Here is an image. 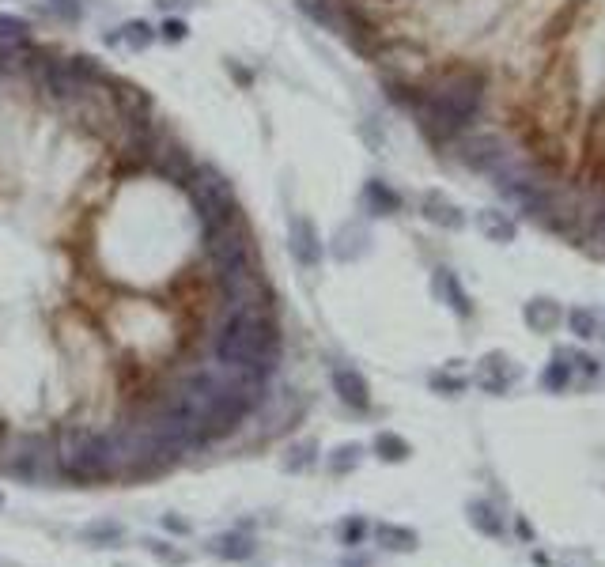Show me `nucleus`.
Returning a JSON list of instances; mask_svg holds the SVG:
<instances>
[{"instance_id": "f257e3e1", "label": "nucleus", "mask_w": 605, "mask_h": 567, "mask_svg": "<svg viewBox=\"0 0 605 567\" xmlns=\"http://www.w3.org/2000/svg\"><path fill=\"white\" fill-rule=\"evenodd\" d=\"M212 352H216V363H224V367H239V371L269 378V371L280 360V329L273 314L269 310H231L216 333Z\"/></svg>"}, {"instance_id": "f03ea898", "label": "nucleus", "mask_w": 605, "mask_h": 567, "mask_svg": "<svg viewBox=\"0 0 605 567\" xmlns=\"http://www.w3.org/2000/svg\"><path fill=\"white\" fill-rule=\"evenodd\" d=\"M484 95V80L477 72H447L443 80H435L432 91L420 99L416 106V118H420V129L435 140H447L454 133H462L477 106H481Z\"/></svg>"}, {"instance_id": "7ed1b4c3", "label": "nucleus", "mask_w": 605, "mask_h": 567, "mask_svg": "<svg viewBox=\"0 0 605 567\" xmlns=\"http://www.w3.org/2000/svg\"><path fill=\"white\" fill-rule=\"evenodd\" d=\"M57 469L69 481H106L121 477V450L114 435H99L87 428H69L57 443Z\"/></svg>"}, {"instance_id": "20e7f679", "label": "nucleus", "mask_w": 605, "mask_h": 567, "mask_svg": "<svg viewBox=\"0 0 605 567\" xmlns=\"http://www.w3.org/2000/svg\"><path fill=\"white\" fill-rule=\"evenodd\" d=\"M205 250L208 261H212V276H216L220 288L231 284V280H239V276L254 273V250H250V235H246L239 216L220 227H208Z\"/></svg>"}, {"instance_id": "39448f33", "label": "nucleus", "mask_w": 605, "mask_h": 567, "mask_svg": "<svg viewBox=\"0 0 605 567\" xmlns=\"http://www.w3.org/2000/svg\"><path fill=\"white\" fill-rule=\"evenodd\" d=\"M190 201L197 208V216H201V224L208 227H220L227 220H235L239 216V205H235V189L227 182L224 174L216 171V167H197L190 178Z\"/></svg>"}, {"instance_id": "423d86ee", "label": "nucleus", "mask_w": 605, "mask_h": 567, "mask_svg": "<svg viewBox=\"0 0 605 567\" xmlns=\"http://www.w3.org/2000/svg\"><path fill=\"white\" fill-rule=\"evenodd\" d=\"M8 473H16L19 481L27 484H50L61 473L57 469V450L42 435H27V439H19L16 454L8 462Z\"/></svg>"}, {"instance_id": "0eeeda50", "label": "nucleus", "mask_w": 605, "mask_h": 567, "mask_svg": "<svg viewBox=\"0 0 605 567\" xmlns=\"http://www.w3.org/2000/svg\"><path fill=\"white\" fill-rule=\"evenodd\" d=\"M458 159L481 174H500L511 163V152H507V144L500 137L477 133V137H466L458 144Z\"/></svg>"}, {"instance_id": "6e6552de", "label": "nucleus", "mask_w": 605, "mask_h": 567, "mask_svg": "<svg viewBox=\"0 0 605 567\" xmlns=\"http://www.w3.org/2000/svg\"><path fill=\"white\" fill-rule=\"evenodd\" d=\"M148 163H152V171H156L159 178H167V182H174V186H190L193 171H197L190 152H186L182 144L167 140V137H156L152 152H148Z\"/></svg>"}, {"instance_id": "1a4fd4ad", "label": "nucleus", "mask_w": 605, "mask_h": 567, "mask_svg": "<svg viewBox=\"0 0 605 567\" xmlns=\"http://www.w3.org/2000/svg\"><path fill=\"white\" fill-rule=\"evenodd\" d=\"M288 246H292V258L303 269H318L322 265V239H318V227L307 216H292L288 224Z\"/></svg>"}, {"instance_id": "9d476101", "label": "nucleus", "mask_w": 605, "mask_h": 567, "mask_svg": "<svg viewBox=\"0 0 605 567\" xmlns=\"http://www.w3.org/2000/svg\"><path fill=\"white\" fill-rule=\"evenodd\" d=\"M519 363L511 360V356H503V352H488L477 367V382H481L488 394H507L515 382H519Z\"/></svg>"}, {"instance_id": "9b49d317", "label": "nucleus", "mask_w": 605, "mask_h": 567, "mask_svg": "<svg viewBox=\"0 0 605 567\" xmlns=\"http://www.w3.org/2000/svg\"><path fill=\"white\" fill-rule=\"evenodd\" d=\"M333 394L345 401L348 409L367 413L371 409V386L356 367H333Z\"/></svg>"}, {"instance_id": "f8f14e48", "label": "nucleus", "mask_w": 605, "mask_h": 567, "mask_svg": "<svg viewBox=\"0 0 605 567\" xmlns=\"http://www.w3.org/2000/svg\"><path fill=\"white\" fill-rule=\"evenodd\" d=\"M420 212H424V220H432L435 227H447V231H458V227H466V216H462V208L450 201L447 193H424V201H420Z\"/></svg>"}, {"instance_id": "ddd939ff", "label": "nucleus", "mask_w": 605, "mask_h": 567, "mask_svg": "<svg viewBox=\"0 0 605 567\" xmlns=\"http://www.w3.org/2000/svg\"><path fill=\"white\" fill-rule=\"evenodd\" d=\"M466 518L469 526L484 537H492V541H500L503 533H507V518L500 515V507L496 503H488V499H469L466 503Z\"/></svg>"}, {"instance_id": "4468645a", "label": "nucleus", "mask_w": 605, "mask_h": 567, "mask_svg": "<svg viewBox=\"0 0 605 567\" xmlns=\"http://www.w3.org/2000/svg\"><path fill=\"white\" fill-rule=\"evenodd\" d=\"M522 318H526V326L534 329V333H553V329L564 322V310H560V303L549 299V295H537V299L526 303Z\"/></svg>"}, {"instance_id": "2eb2a0df", "label": "nucleus", "mask_w": 605, "mask_h": 567, "mask_svg": "<svg viewBox=\"0 0 605 567\" xmlns=\"http://www.w3.org/2000/svg\"><path fill=\"white\" fill-rule=\"evenodd\" d=\"M212 556H220V560H231V564H242V560H250L258 545H254V537H246V533H220V537H212V545H208Z\"/></svg>"}, {"instance_id": "dca6fc26", "label": "nucleus", "mask_w": 605, "mask_h": 567, "mask_svg": "<svg viewBox=\"0 0 605 567\" xmlns=\"http://www.w3.org/2000/svg\"><path fill=\"white\" fill-rule=\"evenodd\" d=\"M435 292L447 299V307L454 310L458 318H469V314H473V299H469L462 280L450 273V269H439V273H435Z\"/></svg>"}, {"instance_id": "f3484780", "label": "nucleus", "mask_w": 605, "mask_h": 567, "mask_svg": "<svg viewBox=\"0 0 605 567\" xmlns=\"http://www.w3.org/2000/svg\"><path fill=\"white\" fill-rule=\"evenodd\" d=\"M114 103H118V114L121 118H148V110H152V99H148V91L137 84H114Z\"/></svg>"}, {"instance_id": "a211bd4d", "label": "nucleus", "mask_w": 605, "mask_h": 567, "mask_svg": "<svg viewBox=\"0 0 605 567\" xmlns=\"http://www.w3.org/2000/svg\"><path fill=\"white\" fill-rule=\"evenodd\" d=\"M375 541H379L386 552H416L420 549V533L409 530V526H398V522H379V526H375Z\"/></svg>"}, {"instance_id": "6ab92c4d", "label": "nucleus", "mask_w": 605, "mask_h": 567, "mask_svg": "<svg viewBox=\"0 0 605 567\" xmlns=\"http://www.w3.org/2000/svg\"><path fill=\"white\" fill-rule=\"evenodd\" d=\"M371 450H375V458L386 465H401L413 458V443H409L405 435H398V431H379Z\"/></svg>"}, {"instance_id": "aec40b11", "label": "nucleus", "mask_w": 605, "mask_h": 567, "mask_svg": "<svg viewBox=\"0 0 605 567\" xmlns=\"http://www.w3.org/2000/svg\"><path fill=\"white\" fill-rule=\"evenodd\" d=\"M333 254L341 261H356L367 254V231L360 224H345L337 231V242H333Z\"/></svg>"}, {"instance_id": "412c9836", "label": "nucleus", "mask_w": 605, "mask_h": 567, "mask_svg": "<svg viewBox=\"0 0 605 567\" xmlns=\"http://www.w3.org/2000/svg\"><path fill=\"white\" fill-rule=\"evenodd\" d=\"M363 454H367V450H363L360 443H341V447L326 458V469L333 473V477H348V473H356V469H360Z\"/></svg>"}, {"instance_id": "4be33fe9", "label": "nucleus", "mask_w": 605, "mask_h": 567, "mask_svg": "<svg viewBox=\"0 0 605 567\" xmlns=\"http://www.w3.org/2000/svg\"><path fill=\"white\" fill-rule=\"evenodd\" d=\"M121 537H125V526H121L118 518H95L91 526L80 530V541H84V545H114Z\"/></svg>"}, {"instance_id": "5701e85b", "label": "nucleus", "mask_w": 605, "mask_h": 567, "mask_svg": "<svg viewBox=\"0 0 605 567\" xmlns=\"http://www.w3.org/2000/svg\"><path fill=\"white\" fill-rule=\"evenodd\" d=\"M363 201H367V208H371L375 216H390V212H398V208H401V197L390 186H386V182H367V189H363Z\"/></svg>"}, {"instance_id": "b1692460", "label": "nucleus", "mask_w": 605, "mask_h": 567, "mask_svg": "<svg viewBox=\"0 0 605 567\" xmlns=\"http://www.w3.org/2000/svg\"><path fill=\"white\" fill-rule=\"evenodd\" d=\"M571 382H575V375H571V363L556 352V360L541 371V390H549V394H560V390H568Z\"/></svg>"}, {"instance_id": "393cba45", "label": "nucleus", "mask_w": 605, "mask_h": 567, "mask_svg": "<svg viewBox=\"0 0 605 567\" xmlns=\"http://www.w3.org/2000/svg\"><path fill=\"white\" fill-rule=\"evenodd\" d=\"M568 326L575 337H583V341H594V337H602V318H598V310L590 307H575L568 314Z\"/></svg>"}, {"instance_id": "a878e982", "label": "nucleus", "mask_w": 605, "mask_h": 567, "mask_svg": "<svg viewBox=\"0 0 605 567\" xmlns=\"http://www.w3.org/2000/svg\"><path fill=\"white\" fill-rule=\"evenodd\" d=\"M481 231L488 235L492 242H511L515 239V220H507L503 212H496V208H488V212H481Z\"/></svg>"}, {"instance_id": "bb28decb", "label": "nucleus", "mask_w": 605, "mask_h": 567, "mask_svg": "<svg viewBox=\"0 0 605 567\" xmlns=\"http://www.w3.org/2000/svg\"><path fill=\"white\" fill-rule=\"evenodd\" d=\"M314 462H318V443H314V439H303V443H292L288 458H284V469H288V473H303V469H311Z\"/></svg>"}, {"instance_id": "cd10ccee", "label": "nucleus", "mask_w": 605, "mask_h": 567, "mask_svg": "<svg viewBox=\"0 0 605 567\" xmlns=\"http://www.w3.org/2000/svg\"><path fill=\"white\" fill-rule=\"evenodd\" d=\"M367 533H371V526H367V518L363 515H348L345 522L337 526V537H341L345 549H360L363 541H367Z\"/></svg>"}, {"instance_id": "c85d7f7f", "label": "nucleus", "mask_w": 605, "mask_h": 567, "mask_svg": "<svg viewBox=\"0 0 605 567\" xmlns=\"http://www.w3.org/2000/svg\"><path fill=\"white\" fill-rule=\"evenodd\" d=\"M27 31H31L27 19L0 16V46H19V42H27Z\"/></svg>"}, {"instance_id": "c756f323", "label": "nucleus", "mask_w": 605, "mask_h": 567, "mask_svg": "<svg viewBox=\"0 0 605 567\" xmlns=\"http://www.w3.org/2000/svg\"><path fill=\"white\" fill-rule=\"evenodd\" d=\"M121 38H125L129 50H148V46L156 42V31H152L144 19H137V23H125V35Z\"/></svg>"}, {"instance_id": "7c9ffc66", "label": "nucleus", "mask_w": 605, "mask_h": 567, "mask_svg": "<svg viewBox=\"0 0 605 567\" xmlns=\"http://www.w3.org/2000/svg\"><path fill=\"white\" fill-rule=\"evenodd\" d=\"M144 545H148V552H152L156 560H163V564H174V567L190 564V552L174 549V545H167V541H156V537H148Z\"/></svg>"}, {"instance_id": "2f4dec72", "label": "nucleus", "mask_w": 605, "mask_h": 567, "mask_svg": "<svg viewBox=\"0 0 605 567\" xmlns=\"http://www.w3.org/2000/svg\"><path fill=\"white\" fill-rule=\"evenodd\" d=\"M186 35H190V27H186L182 19H167V23L159 27V38H163V42H186Z\"/></svg>"}, {"instance_id": "473e14b6", "label": "nucleus", "mask_w": 605, "mask_h": 567, "mask_svg": "<svg viewBox=\"0 0 605 567\" xmlns=\"http://www.w3.org/2000/svg\"><path fill=\"white\" fill-rule=\"evenodd\" d=\"M432 390H443V394H462V390H466V382H462V378H450V375H435Z\"/></svg>"}, {"instance_id": "72a5a7b5", "label": "nucleus", "mask_w": 605, "mask_h": 567, "mask_svg": "<svg viewBox=\"0 0 605 567\" xmlns=\"http://www.w3.org/2000/svg\"><path fill=\"white\" fill-rule=\"evenodd\" d=\"M159 522H163V530L174 533V537H186V533H190V522H186V518H178V515H163Z\"/></svg>"}, {"instance_id": "f704fd0d", "label": "nucleus", "mask_w": 605, "mask_h": 567, "mask_svg": "<svg viewBox=\"0 0 605 567\" xmlns=\"http://www.w3.org/2000/svg\"><path fill=\"white\" fill-rule=\"evenodd\" d=\"M159 8H167V12H171V8H193V4H197V0H156Z\"/></svg>"}, {"instance_id": "c9c22d12", "label": "nucleus", "mask_w": 605, "mask_h": 567, "mask_svg": "<svg viewBox=\"0 0 605 567\" xmlns=\"http://www.w3.org/2000/svg\"><path fill=\"white\" fill-rule=\"evenodd\" d=\"M345 567H371V560L363 556V560H345Z\"/></svg>"}, {"instance_id": "e433bc0d", "label": "nucleus", "mask_w": 605, "mask_h": 567, "mask_svg": "<svg viewBox=\"0 0 605 567\" xmlns=\"http://www.w3.org/2000/svg\"><path fill=\"white\" fill-rule=\"evenodd\" d=\"M0 511H4V492H0Z\"/></svg>"}, {"instance_id": "4c0bfd02", "label": "nucleus", "mask_w": 605, "mask_h": 567, "mask_svg": "<svg viewBox=\"0 0 605 567\" xmlns=\"http://www.w3.org/2000/svg\"><path fill=\"white\" fill-rule=\"evenodd\" d=\"M53 4H72V0H53Z\"/></svg>"}]
</instances>
